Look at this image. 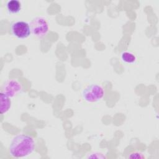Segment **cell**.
<instances>
[{
    "label": "cell",
    "mask_w": 159,
    "mask_h": 159,
    "mask_svg": "<svg viewBox=\"0 0 159 159\" xmlns=\"http://www.w3.org/2000/svg\"><path fill=\"white\" fill-rule=\"evenodd\" d=\"M10 30L13 36L19 39H26L32 34L30 24L24 20L13 22L11 24Z\"/></svg>",
    "instance_id": "4"
},
{
    "label": "cell",
    "mask_w": 159,
    "mask_h": 159,
    "mask_svg": "<svg viewBox=\"0 0 159 159\" xmlns=\"http://www.w3.org/2000/svg\"><path fill=\"white\" fill-rule=\"evenodd\" d=\"M35 149V141L28 135L19 134L15 136L9 145V153L15 158L29 156Z\"/></svg>",
    "instance_id": "1"
},
{
    "label": "cell",
    "mask_w": 159,
    "mask_h": 159,
    "mask_svg": "<svg viewBox=\"0 0 159 159\" xmlns=\"http://www.w3.org/2000/svg\"><path fill=\"white\" fill-rule=\"evenodd\" d=\"M6 8L10 14L19 13L22 8L21 2L18 0H10L6 4Z\"/></svg>",
    "instance_id": "7"
},
{
    "label": "cell",
    "mask_w": 159,
    "mask_h": 159,
    "mask_svg": "<svg viewBox=\"0 0 159 159\" xmlns=\"http://www.w3.org/2000/svg\"><path fill=\"white\" fill-rule=\"evenodd\" d=\"M22 89V85L18 81L11 80L4 83L1 91L11 98L19 94L21 92Z\"/></svg>",
    "instance_id": "5"
},
{
    "label": "cell",
    "mask_w": 159,
    "mask_h": 159,
    "mask_svg": "<svg viewBox=\"0 0 159 159\" xmlns=\"http://www.w3.org/2000/svg\"><path fill=\"white\" fill-rule=\"evenodd\" d=\"M120 58L123 62L128 64H133L137 61L136 55L130 51H124L120 54Z\"/></svg>",
    "instance_id": "8"
},
{
    "label": "cell",
    "mask_w": 159,
    "mask_h": 159,
    "mask_svg": "<svg viewBox=\"0 0 159 159\" xmlns=\"http://www.w3.org/2000/svg\"><path fill=\"white\" fill-rule=\"evenodd\" d=\"M32 34L38 38L45 37L49 30L48 21L42 17H36L30 22Z\"/></svg>",
    "instance_id": "3"
},
{
    "label": "cell",
    "mask_w": 159,
    "mask_h": 159,
    "mask_svg": "<svg viewBox=\"0 0 159 159\" xmlns=\"http://www.w3.org/2000/svg\"><path fill=\"white\" fill-rule=\"evenodd\" d=\"M0 99H1V107H0V113L4 114L7 113L11 108V98L6 95L3 92L0 93Z\"/></svg>",
    "instance_id": "6"
},
{
    "label": "cell",
    "mask_w": 159,
    "mask_h": 159,
    "mask_svg": "<svg viewBox=\"0 0 159 159\" xmlns=\"http://www.w3.org/2000/svg\"><path fill=\"white\" fill-rule=\"evenodd\" d=\"M81 96L85 101L95 102L99 101L104 97V91L101 86L97 84H91L83 90Z\"/></svg>",
    "instance_id": "2"
},
{
    "label": "cell",
    "mask_w": 159,
    "mask_h": 159,
    "mask_svg": "<svg viewBox=\"0 0 159 159\" xmlns=\"http://www.w3.org/2000/svg\"><path fill=\"white\" fill-rule=\"evenodd\" d=\"M129 158H142L144 157L140 153H137V152H135V153H132L130 155V156H129Z\"/></svg>",
    "instance_id": "9"
}]
</instances>
